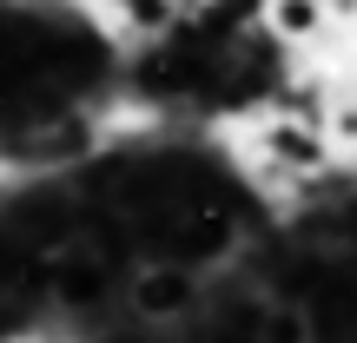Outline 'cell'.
Instances as JSON below:
<instances>
[{"label":"cell","instance_id":"2","mask_svg":"<svg viewBox=\"0 0 357 343\" xmlns=\"http://www.w3.org/2000/svg\"><path fill=\"white\" fill-rule=\"evenodd\" d=\"M337 26V0H265V33L284 40V47H318Z\"/></svg>","mask_w":357,"mask_h":343},{"label":"cell","instance_id":"1","mask_svg":"<svg viewBox=\"0 0 357 343\" xmlns=\"http://www.w3.org/2000/svg\"><path fill=\"white\" fill-rule=\"evenodd\" d=\"M199 304H205V284H199V264H185V257H153L126 284V310L139 324H185Z\"/></svg>","mask_w":357,"mask_h":343}]
</instances>
